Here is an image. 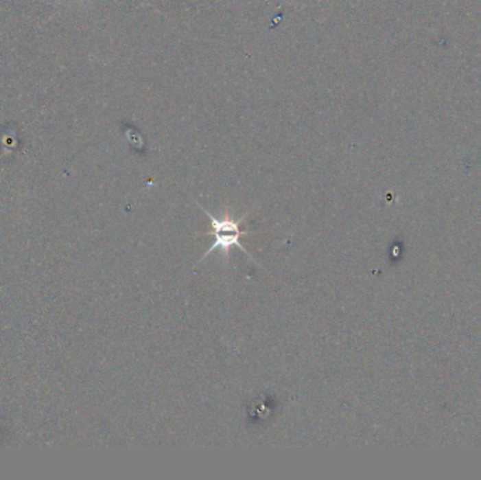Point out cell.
<instances>
[{
  "label": "cell",
  "mask_w": 481,
  "mask_h": 480,
  "mask_svg": "<svg viewBox=\"0 0 481 480\" xmlns=\"http://www.w3.org/2000/svg\"><path fill=\"white\" fill-rule=\"evenodd\" d=\"M200 206V205H199ZM202 207V206H200ZM202 210L204 212V214H207V217L211 220V227H213V236H214V242L213 245L204 252V255L199 260V262H202L206 257H209L210 253L215 249H220L222 252V257L225 260H228V253L230 251L237 247L239 248L241 251H244L248 258L252 261V262H257L253 260V257L250 255V253L244 248V245L241 244V237L245 236V234H249V231H244L241 229V224L244 221V218L246 216H244L241 220H237L234 218V216H231L228 212H225L221 217H214L210 212H207V209L202 207Z\"/></svg>",
  "instance_id": "cell-1"
}]
</instances>
